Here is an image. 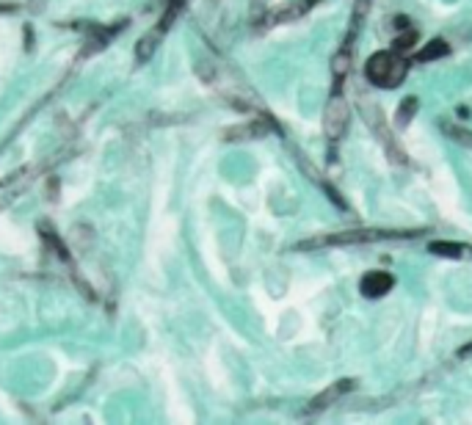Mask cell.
<instances>
[{
  "label": "cell",
  "instance_id": "6da1fadb",
  "mask_svg": "<svg viewBox=\"0 0 472 425\" xmlns=\"http://www.w3.org/2000/svg\"><path fill=\"white\" fill-rule=\"evenodd\" d=\"M365 77L373 86H387L395 88L403 77H406V59L400 53H376L370 56V61L365 64Z\"/></svg>",
  "mask_w": 472,
  "mask_h": 425
},
{
  "label": "cell",
  "instance_id": "7a4b0ae2",
  "mask_svg": "<svg viewBox=\"0 0 472 425\" xmlns=\"http://www.w3.org/2000/svg\"><path fill=\"white\" fill-rule=\"evenodd\" d=\"M348 125H351V108H348V102L343 97L334 94L329 100L326 111H323V133H326L329 141H337V139L345 136Z\"/></svg>",
  "mask_w": 472,
  "mask_h": 425
},
{
  "label": "cell",
  "instance_id": "3957f363",
  "mask_svg": "<svg viewBox=\"0 0 472 425\" xmlns=\"http://www.w3.org/2000/svg\"><path fill=\"white\" fill-rule=\"evenodd\" d=\"M393 284L395 279L387 271H370V274L359 282V290H362V295H368V298H381L384 293L393 290Z\"/></svg>",
  "mask_w": 472,
  "mask_h": 425
},
{
  "label": "cell",
  "instance_id": "277c9868",
  "mask_svg": "<svg viewBox=\"0 0 472 425\" xmlns=\"http://www.w3.org/2000/svg\"><path fill=\"white\" fill-rule=\"evenodd\" d=\"M356 387V381L354 378H343V381H337V384H331L329 389H323L317 398H315L313 403H310V412H323V409H329L340 395H345V392H351Z\"/></svg>",
  "mask_w": 472,
  "mask_h": 425
},
{
  "label": "cell",
  "instance_id": "5b68a950",
  "mask_svg": "<svg viewBox=\"0 0 472 425\" xmlns=\"http://www.w3.org/2000/svg\"><path fill=\"white\" fill-rule=\"evenodd\" d=\"M268 133L265 122H249V125H237L221 133L224 141H249V139H262Z\"/></svg>",
  "mask_w": 472,
  "mask_h": 425
},
{
  "label": "cell",
  "instance_id": "8992f818",
  "mask_svg": "<svg viewBox=\"0 0 472 425\" xmlns=\"http://www.w3.org/2000/svg\"><path fill=\"white\" fill-rule=\"evenodd\" d=\"M315 3H320V0H299V3H285V6L274 8L268 20H271V22H288V20H296V17L307 14Z\"/></svg>",
  "mask_w": 472,
  "mask_h": 425
},
{
  "label": "cell",
  "instance_id": "52a82bcc",
  "mask_svg": "<svg viewBox=\"0 0 472 425\" xmlns=\"http://www.w3.org/2000/svg\"><path fill=\"white\" fill-rule=\"evenodd\" d=\"M450 53V45L445 42V39H431L420 53H417V61H423V64H428V61H436V59H445Z\"/></svg>",
  "mask_w": 472,
  "mask_h": 425
},
{
  "label": "cell",
  "instance_id": "ba28073f",
  "mask_svg": "<svg viewBox=\"0 0 472 425\" xmlns=\"http://www.w3.org/2000/svg\"><path fill=\"white\" fill-rule=\"evenodd\" d=\"M157 36H160V31H155V33H144V36L136 42V59H139V61H150V59H152L157 42H160Z\"/></svg>",
  "mask_w": 472,
  "mask_h": 425
},
{
  "label": "cell",
  "instance_id": "9c48e42d",
  "mask_svg": "<svg viewBox=\"0 0 472 425\" xmlns=\"http://www.w3.org/2000/svg\"><path fill=\"white\" fill-rule=\"evenodd\" d=\"M417 108H420V102H417V97H406V100L400 102V108H398V116H395V122H398V128H406V125H411V119H414V114H417Z\"/></svg>",
  "mask_w": 472,
  "mask_h": 425
},
{
  "label": "cell",
  "instance_id": "30bf717a",
  "mask_svg": "<svg viewBox=\"0 0 472 425\" xmlns=\"http://www.w3.org/2000/svg\"><path fill=\"white\" fill-rule=\"evenodd\" d=\"M428 252H431V254H439V257H448V260L462 257V246H459V243H450V240H431V243H428Z\"/></svg>",
  "mask_w": 472,
  "mask_h": 425
},
{
  "label": "cell",
  "instance_id": "8fae6325",
  "mask_svg": "<svg viewBox=\"0 0 472 425\" xmlns=\"http://www.w3.org/2000/svg\"><path fill=\"white\" fill-rule=\"evenodd\" d=\"M351 70V47L348 45H343L340 47V53L334 56V80L337 83H343L345 80V75Z\"/></svg>",
  "mask_w": 472,
  "mask_h": 425
},
{
  "label": "cell",
  "instance_id": "7c38bea8",
  "mask_svg": "<svg viewBox=\"0 0 472 425\" xmlns=\"http://www.w3.org/2000/svg\"><path fill=\"white\" fill-rule=\"evenodd\" d=\"M414 45H417V33H414V31H406V33H400V36L395 39V47H393V50L403 56V53H409V50H411Z\"/></svg>",
  "mask_w": 472,
  "mask_h": 425
},
{
  "label": "cell",
  "instance_id": "4fadbf2b",
  "mask_svg": "<svg viewBox=\"0 0 472 425\" xmlns=\"http://www.w3.org/2000/svg\"><path fill=\"white\" fill-rule=\"evenodd\" d=\"M180 6H182L180 0H171V6L166 8V14H163V20H160V25H157V31H160V33L171 28V22H174V20H177V14H180Z\"/></svg>",
  "mask_w": 472,
  "mask_h": 425
},
{
  "label": "cell",
  "instance_id": "5bb4252c",
  "mask_svg": "<svg viewBox=\"0 0 472 425\" xmlns=\"http://www.w3.org/2000/svg\"><path fill=\"white\" fill-rule=\"evenodd\" d=\"M8 11H14V3H0V14H8Z\"/></svg>",
  "mask_w": 472,
  "mask_h": 425
},
{
  "label": "cell",
  "instance_id": "9a60e30c",
  "mask_svg": "<svg viewBox=\"0 0 472 425\" xmlns=\"http://www.w3.org/2000/svg\"><path fill=\"white\" fill-rule=\"evenodd\" d=\"M470 351H472V343L470 346H464V351H462V354H470Z\"/></svg>",
  "mask_w": 472,
  "mask_h": 425
}]
</instances>
